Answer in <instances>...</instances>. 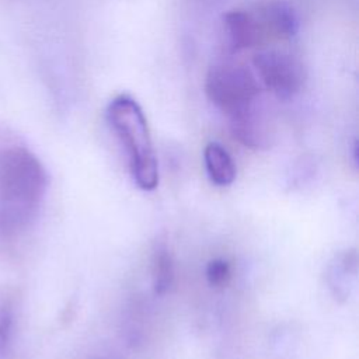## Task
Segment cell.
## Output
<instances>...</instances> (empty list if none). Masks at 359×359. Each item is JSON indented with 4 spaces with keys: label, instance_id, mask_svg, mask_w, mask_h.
Wrapping results in <instances>:
<instances>
[{
    "label": "cell",
    "instance_id": "1",
    "mask_svg": "<svg viewBox=\"0 0 359 359\" xmlns=\"http://www.w3.org/2000/svg\"><path fill=\"white\" fill-rule=\"evenodd\" d=\"M48 182L43 164L28 147H0V231L15 233L34 222Z\"/></svg>",
    "mask_w": 359,
    "mask_h": 359
},
{
    "label": "cell",
    "instance_id": "2",
    "mask_svg": "<svg viewBox=\"0 0 359 359\" xmlns=\"http://www.w3.org/2000/svg\"><path fill=\"white\" fill-rule=\"evenodd\" d=\"M105 116L126 153L135 184L143 191L156 189L158 164L149 123L139 102L128 94H119L108 102Z\"/></svg>",
    "mask_w": 359,
    "mask_h": 359
},
{
    "label": "cell",
    "instance_id": "3",
    "mask_svg": "<svg viewBox=\"0 0 359 359\" xmlns=\"http://www.w3.org/2000/svg\"><path fill=\"white\" fill-rule=\"evenodd\" d=\"M223 21L234 50L286 41L297 32V18L293 8L279 0L230 10L224 14Z\"/></svg>",
    "mask_w": 359,
    "mask_h": 359
},
{
    "label": "cell",
    "instance_id": "4",
    "mask_svg": "<svg viewBox=\"0 0 359 359\" xmlns=\"http://www.w3.org/2000/svg\"><path fill=\"white\" fill-rule=\"evenodd\" d=\"M261 90L254 70L237 62L213 65L205 79L208 100L229 118L252 107Z\"/></svg>",
    "mask_w": 359,
    "mask_h": 359
},
{
    "label": "cell",
    "instance_id": "5",
    "mask_svg": "<svg viewBox=\"0 0 359 359\" xmlns=\"http://www.w3.org/2000/svg\"><path fill=\"white\" fill-rule=\"evenodd\" d=\"M252 66L261 87L271 91L279 100L293 98L304 86V67L289 52L279 49L259 50L252 57Z\"/></svg>",
    "mask_w": 359,
    "mask_h": 359
},
{
    "label": "cell",
    "instance_id": "6",
    "mask_svg": "<svg viewBox=\"0 0 359 359\" xmlns=\"http://www.w3.org/2000/svg\"><path fill=\"white\" fill-rule=\"evenodd\" d=\"M230 128L233 136L247 147L261 149L269 142V128L255 104L248 109L230 116Z\"/></svg>",
    "mask_w": 359,
    "mask_h": 359
},
{
    "label": "cell",
    "instance_id": "7",
    "mask_svg": "<svg viewBox=\"0 0 359 359\" xmlns=\"http://www.w3.org/2000/svg\"><path fill=\"white\" fill-rule=\"evenodd\" d=\"M358 273V254L346 250L332 258L327 268V283L337 300H346Z\"/></svg>",
    "mask_w": 359,
    "mask_h": 359
},
{
    "label": "cell",
    "instance_id": "8",
    "mask_svg": "<svg viewBox=\"0 0 359 359\" xmlns=\"http://www.w3.org/2000/svg\"><path fill=\"white\" fill-rule=\"evenodd\" d=\"M203 161L209 180L219 187L230 185L236 178V165L229 151L217 142H210L203 150Z\"/></svg>",
    "mask_w": 359,
    "mask_h": 359
},
{
    "label": "cell",
    "instance_id": "9",
    "mask_svg": "<svg viewBox=\"0 0 359 359\" xmlns=\"http://www.w3.org/2000/svg\"><path fill=\"white\" fill-rule=\"evenodd\" d=\"M151 273L154 292L157 294L167 293L174 282V262L165 244H158L153 252Z\"/></svg>",
    "mask_w": 359,
    "mask_h": 359
},
{
    "label": "cell",
    "instance_id": "10",
    "mask_svg": "<svg viewBox=\"0 0 359 359\" xmlns=\"http://www.w3.org/2000/svg\"><path fill=\"white\" fill-rule=\"evenodd\" d=\"M14 335V306L10 299L0 303V355L6 356L13 344Z\"/></svg>",
    "mask_w": 359,
    "mask_h": 359
},
{
    "label": "cell",
    "instance_id": "11",
    "mask_svg": "<svg viewBox=\"0 0 359 359\" xmlns=\"http://www.w3.org/2000/svg\"><path fill=\"white\" fill-rule=\"evenodd\" d=\"M205 273L210 286H224L231 276L230 264L223 258L210 259L206 265Z\"/></svg>",
    "mask_w": 359,
    "mask_h": 359
},
{
    "label": "cell",
    "instance_id": "12",
    "mask_svg": "<svg viewBox=\"0 0 359 359\" xmlns=\"http://www.w3.org/2000/svg\"><path fill=\"white\" fill-rule=\"evenodd\" d=\"M95 359H111V358H95Z\"/></svg>",
    "mask_w": 359,
    "mask_h": 359
}]
</instances>
